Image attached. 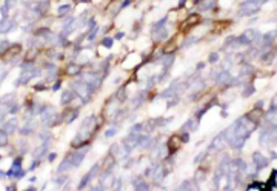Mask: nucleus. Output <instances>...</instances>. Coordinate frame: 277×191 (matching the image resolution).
<instances>
[{
	"label": "nucleus",
	"mask_w": 277,
	"mask_h": 191,
	"mask_svg": "<svg viewBox=\"0 0 277 191\" xmlns=\"http://www.w3.org/2000/svg\"><path fill=\"white\" fill-rule=\"evenodd\" d=\"M103 45H105V46H111V39H105Z\"/></svg>",
	"instance_id": "20e7f679"
},
{
	"label": "nucleus",
	"mask_w": 277,
	"mask_h": 191,
	"mask_svg": "<svg viewBox=\"0 0 277 191\" xmlns=\"http://www.w3.org/2000/svg\"><path fill=\"white\" fill-rule=\"evenodd\" d=\"M199 22H200V16L199 14H193V16H190L186 19V22H185L183 26H193V25L199 23Z\"/></svg>",
	"instance_id": "f03ea898"
},
{
	"label": "nucleus",
	"mask_w": 277,
	"mask_h": 191,
	"mask_svg": "<svg viewBox=\"0 0 277 191\" xmlns=\"http://www.w3.org/2000/svg\"><path fill=\"white\" fill-rule=\"evenodd\" d=\"M174 50H175V42H171V43H168V45L163 48V52L168 54V52H172Z\"/></svg>",
	"instance_id": "7ed1b4c3"
},
{
	"label": "nucleus",
	"mask_w": 277,
	"mask_h": 191,
	"mask_svg": "<svg viewBox=\"0 0 277 191\" xmlns=\"http://www.w3.org/2000/svg\"><path fill=\"white\" fill-rule=\"evenodd\" d=\"M179 146H180V137H175V136H174V137H171L170 142H168V149H170L171 153H174Z\"/></svg>",
	"instance_id": "f257e3e1"
}]
</instances>
